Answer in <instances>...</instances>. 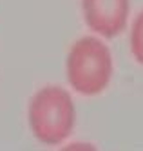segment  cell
<instances>
[{
    "mask_svg": "<svg viewBox=\"0 0 143 151\" xmlns=\"http://www.w3.org/2000/svg\"><path fill=\"white\" fill-rule=\"evenodd\" d=\"M27 122L40 144L58 146L67 140L76 124L73 96L62 86H43L31 96Z\"/></svg>",
    "mask_w": 143,
    "mask_h": 151,
    "instance_id": "6da1fadb",
    "label": "cell"
},
{
    "mask_svg": "<svg viewBox=\"0 0 143 151\" xmlns=\"http://www.w3.org/2000/svg\"><path fill=\"white\" fill-rule=\"evenodd\" d=\"M112 53L98 37H82L71 46L65 58V77L69 86L83 96L103 93L112 80Z\"/></svg>",
    "mask_w": 143,
    "mask_h": 151,
    "instance_id": "7a4b0ae2",
    "label": "cell"
},
{
    "mask_svg": "<svg viewBox=\"0 0 143 151\" xmlns=\"http://www.w3.org/2000/svg\"><path fill=\"white\" fill-rule=\"evenodd\" d=\"M87 27L98 37L114 38L122 35L130 15V0H82Z\"/></svg>",
    "mask_w": 143,
    "mask_h": 151,
    "instance_id": "3957f363",
    "label": "cell"
},
{
    "mask_svg": "<svg viewBox=\"0 0 143 151\" xmlns=\"http://www.w3.org/2000/svg\"><path fill=\"white\" fill-rule=\"evenodd\" d=\"M129 44L134 60L143 66V11H139V15H136V18L132 20Z\"/></svg>",
    "mask_w": 143,
    "mask_h": 151,
    "instance_id": "277c9868",
    "label": "cell"
}]
</instances>
